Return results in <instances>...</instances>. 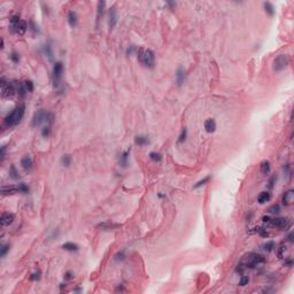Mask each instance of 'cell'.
Returning <instances> with one entry per match:
<instances>
[{
	"mask_svg": "<svg viewBox=\"0 0 294 294\" xmlns=\"http://www.w3.org/2000/svg\"><path fill=\"white\" fill-rule=\"evenodd\" d=\"M15 219L14 214L12 213H4L1 215V218H0V223L3 226H9L11 224H13V222Z\"/></svg>",
	"mask_w": 294,
	"mask_h": 294,
	"instance_id": "11",
	"label": "cell"
},
{
	"mask_svg": "<svg viewBox=\"0 0 294 294\" xmlns=\"http://www.w3.org/2000/svg\"><path fill=\"white\" fill-rule=\"evenodd\" d=\"M135 144L138 146H145V145H148L149 144V138L147 137V136H137L135 138Z\"/></svg>",
	"mask_w": 294,
	"mask_h": 294,
	"instance_id": "23",
	"label": "cell"
},
{
	"mask_svg": "<svg viewBox=\"0 0 294 294\" xmlns=\"http://www.w3.org/2000/svg\"><path fill=\"white\" fill-rule=\"evenodd\" d=\"M129 154H130V149H128V151H125V152L122 153V155L120 156V163L122 164V167H126L128 166V162H129Z\"/></svg>",
	"mask_w": 294,
	"mask_h": 294,
	"instance_id": "26",
	"label": "cell"
},
{
	"mask_svg": "<svg viewBox=\"0 0 294 294\" xmlns=\"http://www.w3.org/2000/svg\"><path fill=\"white\" fill-rule=\"evenodd\" d=\"M270 199H271V193L268 192V191H264V192H261L260 195L257 197V201H259L260 204H263L266 202H269Z\"/></svg>",
	"mask_w": 294,
	"mask_h": 294,
	"instance_id": "21",
	"label": "cell"
},
{
	"mask_svg": "<svg viewBox=\"0 0 294 294\" xmlns=\"http://www.w3.org/2000/svg\"><path fill=\"white\" fill-rule=\"evenodd\" d=\"M137 56H138L139 62L142 63L144 67H146V68L153 69L155 67V55H154V52L151 51V49H146L140 47L137 51Z\"/></svg>",
	"mask_w": 294,
	"mask_h": 294,
	"instance_id": "2",
	"label": "cell"
},
{
	"mask_svg": "<svg viewBox=\"0 0 294 294\" xmlns=\"http://www.w3.org/2000/svg\"><path fill=\"white\" fill-rule=\"evenodd\" d=\"M294 201V191L293 190H287L284 193L283 198H281V202L284 206H291Z\"/></svg>",
	"mask_w": 294,
	"mask_h": 294,
	"instance_id": "12",
	"label": "cell"
},
{
	"mask_svg": "<svg viewBox=\"0 0 294 294\" xmlns=\"http://www.w3.org/2000/svg\"><path fill=\"white\" fill-rule=\"evenodd\" d=\"M105 9H106V3L105 1H99L97 4V24L101 20V18L105 14Z\"/></svg>",
	"mask_w": 294,
	"mask_h": 294,
	"instance_id": "18",
	"label": "cell"
},
{
	"mask_svg": "<svg viewBox=\"0 0 294 294\" xmlns=\"http://www.w3.org/2000/svg\"><path fill=\"white\" fill-rule=\"evenodd\" d=\"M167 5H168L171 9H173V8L176 7V3H171V1H169V3H167Z\"/></svg>",
	"mask_w": 294,
	"mask_h": 294,
	"instance_id": "51",
	"label": "cell"
},
{
	"mask_svg": "<svg viewBox=\"0 0 294 294\" xmlns=\"http://www.w3.org/2000/svg\"><path fill=\"white\" fill-rule=\"evenodd\" d=\"M20 192L18 186H14V185H9V186H3L1 187V193L3 195H13V194Z\"/></svg>",
	"mask_w": 294,
	"mask_h": 294,
	"instance_id": "16",
	"label": "cell"
},
{
	"mask_svg": "<svg viewBox=\"0 0 294 294\" xmlns=\"http://www.w3.org/2000/svg\"><path fill=\"white\" fill-rule=\"evenodd\" d=\"M263 7H264V12H266L269 16H271V18H272L273 15H275V13H276V9H275V7H273V5L271 4V3H263Z\"/></svg>",
	"mask_w": 294,
	"mask_h": 294,
	"instance_id": "24",
	"label": "cell"
},
{
	"mask_svg": "<svg viewBox=\"0 0 294 294\" xmlns=\"http://www.w3.org/2000/svg\"><path fill=\"white\" fill-rule=\"evenodd\" d=\"M186 137H187V130L186 129H183L182 130V132H180L179 137H178V144H182V142H184L185 140H186Z\"/></svg>",
	"mask_w": 294,
	"mask_h": 294,
	"instance_id": "37",
	"label": "cell"
},
{
	"mask_svg": "<svg viewBox=\"0 0 294 294\" xmlns=\"http://www.w3.org/2000/svg\"><path fill=\"white\" fill-rule=\"evenodd\" d=\"M137 51H138V49H137L136 46H130V47L126 49V54H128V55H131V54H133V53L137 54Z\"/></svg>",
	"mask_w": 294,
	"mask_h": 294,
	"instance_id": "46",
	"label": "cell"
},
{
	"mask_svg": "<svg viewBox=\"0 0 294 294\" xmlns=\"http://www.w3.org/2000/svg\"><path fill=\"white\" fill-rule=\"evenodd\" d=\"M287 254H288V248L285 244H281V245L277 248V256L279 259H286Z\"/></svg>",
	"mask_w": 294,
	"mask_h": 294,
	"instance_id": "22",
	"label": "cell"
},
{
	"mask_svg": "<svg viewBox=\"0 0 294 294\" xmlns=\"http://www.w3.org/2000/svg\"><path fill=\"white\" fill-rule=\"evenodd\" d=\"M11 25H9V30L12 34H18V35H23L27 29L29 28V24L25 21L21 20V18L18 15H13L11 18Z\"/></svg>",
	"mask_w": 294,
	"mask_h": 294,
	"instance_id": "3",
	"label": "cell"
},
{
	"mask_svg": "<svg viewBox=\"0 0 294 294\" xmlns=\"http://www.w3.org/2000/svg\"><path fill=\"white\" fill-rule=\"evenodd\" d=\"M68 23H69L71 28H75L78 24V16H77V13L75 11H70L68 13Z\"/></svg>",
	"mask_w": 294,
	"mask_h": 294,
	"instance_id": "19",
	"label": "cell"
},
{
	"mask_svg": "<svg viewBox=\"0 0 294 294\" xmlns=\"http://www.w3.org/2000/svg\"><path fill=\"white\" fill-rule=\"evenodd\" d=\"M43 52H44V54L49 58V61H52L53 60V52H52V47H51V45H49V44L43 45Z\"/></svg>",
	"mask_w": 294,
	"mask_h": 294,
	"instance_id": "27",
	"label": "cell"
},
{
	"mask_svg": "<svg viewBox=\"0 0 294 294\" xmlns=\"http://www.w3.org/2000/svg\"><path fill=\"white\" fill-rule=\"evenodd\" d=\"M123 259H124V254H123V252L118 253L117 255L115 256V260H116V261H118V260H120V261H122Z\"/></svg>",
	"mask_w": 294,
	"mask_h": 294,
	"instance_id": "48",
	"label": "cell"
},
{
	"mask_svg": "<svg viewBox=\"0 0 294 294\" xmlns=\"http://www.w3.org/2000/svg\"><path fill=\"white\" fill-rule=\"evenodd\" d=\"M268 211H269L270 214H279V211H280L279 204H272L271 207H269Z\"/></svg>",
	"mask_w": 294,
	"mask_h": 294,
	"instance_id": "38",
	"label": "cell"
},
{
	"mask_svg": "<svg viewBox=\"0 0 294 294\" xmlns=\"http://www.w3.org/2000/svg\"><path fill=\"white\" fill-rule=\"evenodd\" d=\"M21 166H22V168L25 170V171L31 170L32 167H34V161H32L31 156H29V155L23 156V157L21 159Z\"/></svg>",
	"mask_w": 294,
	"mask_h": 294,
	"instance_id": "14",
	"label": "cell"
},
{
	"mask_svg": "<svg viewBox=\"0 0 294 294\" xmlns=\"http://www.w3.org/2000/svg\"><path fill=\"white\" fill-rule=\"evenodd\" d=\"M268 224L273 226V228L280 229V230H287V229L292 225V221L287 217H277V218L270 219V222Z\"/></svg>",
	"mask_w": 294,
	"mask_h": 294,
	"instance_id": "9",
	"label": "cell"
},
{
	"mask_svg": "<svg viewBox=\"0 0 294 294\" xmlns=\"http://www.w3.org/2000/svg\"><path fill=\"white\" fill-rule=\"evenodd\" d=\"M270 170H271V164H270V162L268 160H263L262 162L260 163V171H261V173L264 175V176H266V175L270 173Z\"/></svg>",
	"mask_w": 294,
	"mask_h": 294,
	"instance_id": "20",
	"label": "cell"
},
{
	"mask_svg": "<svg viewBox=\"0 0 294 294\" xmlns=\"http://www.w3.org/2000/svg\"><path fill=\"white\" fill-rule=\"evenodd\" d=\"M62 74H63V63L58 61V62L54 63V67H53V84H54V87L56 90L60 87V84H61V78H62Z\"/></svg>",
	"mask_w": 294,
	"mask_h": 294,
	"instance_id": "8",
	"label": "cell"
},
{
	"mask_svg": "<svg viewBox=\"0 0 294 294\" xmlns=\"http://www.w3.org/2000/svg\"><path fill=\"white\" fill-rule=\"evenodd\" d=\"M270 219H271V218H270L269 216H263V218H262L263 223H266V224H268V223L270 222Z\"/></svg>",
	"mask_w": 294,
	"mask_h": 294,
	"instance_id": "50",
	"label": "cell"
},
{
	"mask_svg": "<svg viewBox=\"0 0 294 294\" xmlns=\"http://www.w3.org/2000/svg\"><path fill=\"white\" fill-rule=\"evenodd\" d=\"M23 85H24V89L27 91V93H31L34 92V83L31 80H25L23 82Z\"/></svg>",
	"mask_w": 294,
	"mask_h": 294,
	"instance_id": "32",
	"label": "cell"
},
{
	"mask_svg": "<svg viewBox=\"0 0 294 294\" xmlns=\"http://www.w3.org/2000/svg\"><path fill=\"white\" fill-rule=\"evenodd\" d=\"M149 159L154 162H161L162 161V154L157 152H151L149 153Z\"/></svg>",
	"mask_w": 294,
	"mask_h": 294,
	"instance_id": "29",
	"label": "cell"
},
{
	"mask_svg": "<svg viewBox=\"0 0 294 294\" xmlns=\"http://www.w3.org/2000/svg\"><path fill=\"white\" fill-rule=\"evenodd\" d=\"M24 113H25L24 105H20L18 107H15L14 109L5 117V120H4L5 126H6V128L16 126V125L22 121V118L24 116Z\"/></svg>",
	"mask_w": 294,
	"mask_h": 294,
	"instance_id": "1",
	"label": "cell"
},
{
	"mask_svg": "<svg viewBox=\"0 0 294 294\" xmlns=\"http://www.w3.org/2000/svg\"><path fill=\"white\" fill-rule=\"evenodd\" d=\"M288 64H290V56L287 54H279L272 61V71L280 73L286 69Z\"/></svg>",
	"mask_w": 294,
	"mask_h": 294,
	"instance_id": "6",
	"label": "cell"
},
{
	"mask_svg": "<svg viewBox=\"0 0 294 294\" xmlns=\"http://www.w3.org/2000/svg\"><path fill=\"white\" fill-rule=\"evenodd\" d=\"M9 176H11L12 179H18V170H16V168H15V166H11V168H9Z\"/></svg>",
	"mask_w": 294,
	"mask_h": 294,
	"instance_id": "33",
	"label": "cell"
},
{
	"mask_svg": "<svg viewBox=\"0 0 294 294\" xmlns=\"http://www.w3.org/2000/svg\"><path fill=\"white\" fill-rule=\"evenodd\" d=\"M18 186V190H20L21 193H28L29 192V186L25 183H20Z\"/></svg>",
	"mask_w": 294,
	"mask_h": 294,
	"instance_id": "41",
	"label": "cell"
},
{
	"mask_svg": "<svg viewBox=\"0 0 294 294\" xmlns=\"http://www.w3.org/2000/svg\"><path fill=\"white\" fill-rule=\"evenodd\" d=\"M9 58H11V60L14 63H18V62H20V54H18V52H15V51H13V52L11 53Z\"/></svg>",
	"mask_w": 294,
	"mask_h": 294,
	"instance_id": "39",
	"label": "cell"
},
{
	"mask_svg": "<svg viewBox=\"0 0 294 294\" xmlns=\"http://www.w3.org/2000/svg\"><path fill=\"white\" fill-rule=\"evenodd\" d=\"M277 182V176L275 175V176H272L271 178L269 179V182H268V185H266V187L269 188V190H271V188H273V186H275V184H276Z\"/></svg>",
	"mask_w": 294,
	"mask_h": 294,
	"instance_id": "42",
	"label": "cell"
},
{
	"mask_svg": "<svg viewBox=\"0 0 294 294\" xmlns=\"http://www.w3.org/2000/svg\"><path fill=\"white\" fill-rule=\"evenodd\" d=\"M275 248H276V244H275V241H272V240H269V241H266V244L263 245V249L268 253L272 252Z\"/></svg>",
	"mask_w": 294,
	"mask_h": 294,
	"instance_id": "28",
	"label": "cell"
},
{
	"mask_svg": "<svg viewBox=\"0 0 294 294\" xmlns=\"http://www.w3.org/2000/svg\"><path fill=\"white\" fill-rule=\"evenodd\" d=\"M52 114L49 113L46 111H37L34 114V117H32L31 124L34 128L36 126H39L42 124H49L52 125Z\"/></svg>",
	"mask_w": 294,
	"mask_h": 294,
	"instance_id": "4",
	"label": "cell"
},
{
	"mask_svg": "<svg viewBox=\"0 0 294 294\" xmlns=\"http://www.w3.org/2000/svg\"><path fill=\"white\" fill-rule=\"evenodd\" d=\"M117 11H116V8H115V6H113V7L109 9V16H108V25H109V29H114L115 25L117 24Z\"/></svg>",
	"mask_w": 294,
	"mask_h": 294,
	"instance_id": "10",
	"label": "cell"
},
{
	"mask_svg": "<svg viewBox=\"0 0 294 294\" xmlns=\"http://www.w3.org/2000/svg\"><path fill=\"white\" fill-rule=\"evenodd\" d=\"M98 228L102 229V230H105V231H109V230H115V229L121 228V224H117V223H113V222H111V221H107V222H104V223L98 224Z\"/></svg>",
	"mask_w": 294,
	"mask_h": 294,
	"instance_id": "13",
	"label": "cell"
},
{
	"mask_svg": "<svg viewBox=\"0 0 294 294\" xmlns=\"http://www.w3.org/2000/svg\"><path fill=\"white\" fill-rule=\"evenodd\" d=\"M185 80V70L183 67H178L176 71V83L178 86H182Z\"/></svg>",
	"mask_w": 294,
	"mask_h": 294,
	"instance_id": "17",
	"label": "cell"
},
{
	"mask_svg": "<svg viewBox=\"0 0 294 294\" xmlns=\"http://www.w3.org/2000/svg\"><path fill=\"white\" fill-rule=\"evenodd\" d=\"M249 283V278L247 276H242L241 278H240V280H239V286H246V285H248Z\"/></svg>",
	"mask_w": 294,
	"mask_h": 294,
	"instance_id": "43",
	"label": "cell"
},
{
	"mask_svg": "<svg viewBox=\"0 0 294 294\" xmlns=\"http://www.w3.org/2000/svg\"><path fill=\"white\" fill-rule=\"evenodd\" d=\"M241 262L245 263V266L247 269H255L257 266H262L266 263V257L260 254H255V253H249L247 260H242Z\"/></svg>",
	"mask_w": 294,
	"mask_h": 294,
	"instance_id": "5",
	"label": "cell"
},
{
	"mask_svg": "<svg viewBox=\"0 0 294 294\" xmlns=\"http://www.w3.org/2000/svg\"><path fill=\"white\" fill-rule=\"evenodd\" d=\"M51 128H52V125H49V124L44 125V128L42 129V136L44 138H47V137L51 135Z\"/></svg>",
	"mask_w": 294,
	"mask_h": 294,
	"instance_id": "34",
	"label": "cell"
},
{
	"mask_svg": "<svg viewBox=\"0 0 294 294\" xmlns=\"http://www.w3.org/2000/svg\"><path fill=\"white\" fill-rule=\"evenodd\" d=\"M292 263H293L292 259H288V257H286V259H285V262H284V266H292Z\"/></svg>",
	"mask_w": 294,
	"mask_h": 294,
	"instance_id": "47",
	"label": "cell"
},
{
	"mask_svg": "<svg viewBox=\"0 0 294 294\" xmlns=\"http://www.w3.org/2000/svg\"><path fill=\"white\" fill-rule=\"evenodd\" d=\"M61 164H62L63 167H66V168H68V167L71 164V156L69 155V154H66V155H63L62 157H61Z\"/></svg>",
	"mask_w": 294,
	"mask_h": 294,
	"instance_id": "30",
	"label": "cell"
},
{
	"mask_svg": "<svg viewBox=\"0 0 294 294\" xmlns=\"http://www.w3.org/2000/svg\"><path fill=\"white\" fill-rule=\"evenodd\" d=\"M204 130L208 132V133H213L216 130V121L214 118H207L204 121Z\"/></svg>",
	"mask_w": 294,
	"mask_h": 294,
	"instance_id": "15",
	"label": "cell"
},
{
	"mask_svg": "<svg viewBox=\"0 0 294 294\" xmlns=\"http://www.w3.org/2000/svg\"><path fill=\"white\" fill-rule=\"evenodd\" d=\"M62 248L67 252H77L78 250V245L74 244V242H66L62 245Z\"/></svg>",
	"mask_w": 294,
	"mask_h": 294,
	"instance_id": "25",
	"label": "cell"
},
{
	"mask_svg": "<svg viewBox=\"0 0 294 294\" xmlns=\"http://www.w3.org/2000/svg\"><path fill=\"white\" fill-rule=\"evenodd\" d=\"M254 230V232H256V233H259L261 237H263V238H266L268 235H269V233L266 232V230L264 228H260V226H256V228L253 229Z\"/></svg>",
	"mask_w": 294,
	"mask_h": 294,
	"instance_id": "31",
	"label": "cell"
},
{
	"mask_svg": "<svg viewBox=\"0 0 294 294\" xmlns=\"http://www.w3.org/2000/svg\"><path fill=\"white\" fill-rule=\"evenodd\" d=\"M29 27H30L29 29H30V30H31L34 34H39L38 27H37V25H36L32 21H30V23H29Z\"/></svg>",
	"mask_w": 294,
	"mask_h": 294,
	"instance_id": "44",
	"label": "cell"
},
{
	"mask_svg": "<svg viewBox=\"0 0 294 294\" xmlns=\"http://www.w3.org/2000/svg\"><path fill=\"white\" fill-rule=\"evenodd\" d=\"M64 277H66V279H68V280L73 279V278H74L73 273H71V272H67V273H66V276H64Z\"/></svg>",
	"mask_w": 294,
	"mask_h": 294,
	"instance_id": "49",
	"label": "cell"
},
{
	"mask_svg": "<svg viewBox=\"0 0 294 294\" xmlns=\"http://www.w3.org/2000/svg\"><path fill=\"white\" fill-rule=\"evenodd\" d=\"M210 179H211V177H210V176H207V177H204V179L199 180V182H198V183L195 184V185H194V186H193V188H199V187L204 186V184H207L208 182H209V180H210Z\"/></svg>",
	"mask_w": 294,
	"mask_h": 294,
	"instance_id": "35",
	"label": "cell"
},
{
	"mask_svg": "<svg viewBox=\"0 0 294 294\" xmlns=\"http://www.w3.org/2000/svg\"><path fill=\"white\" fill-rule=\"evenodd\" d=\"M39 278H40V271H39V270L35 271V272L31 275V277H30V279L34 280V281H35V280H39Z\"/></svg>",
	"mask_w": 294,
	"mask_h": 294,
	"instance_id": "45",
	"label": "cell"
},
{
	"mask_svg": "<svg viewBox=\"0 0 294 294\" xmlns=\"http://www.w3.org/2000/svg\"><path fill=\"white\" fill-rule=\"evenodd\" d=\"M0 249H1V252H0V255H1V257H5V256H6V254L9 252L11 246H9V245H3Z\"/></svg>",
	"mask_w": 294,
	"mask_h": 294,
	"instance_id": "40",
	"label": "cell"
},
{
	"mask_svg": "<svg viewBox=\"0 0 294 294\" xmlns=\"http://www.w3.org/2000/svg\"><path fill=\"white\" fill-rule=\"evenodd\" d=\"M287 239H288V241L290 242H293V232H291L290 235H287Z\"/></svg>",
	"mask_w": 294,
	"mask_h": 294,
	"instance_id": "52",
	"label": "cell"
},
{
	"mask_svg": "<svg viewBox=\"0 0 294 294\" xmlns=\"http://www.w3.org/2000/svg\"><path fill=\"white\" fill-rule=\"evenodd\" d=\"M246 270H247V268H246L245 263H244V262H240V263L238 264V266H237V268H235V272H237V273H240V275H244Z\"/></svg>",
	"mask_w": 294,
	"mask_h": 294,
	"instance_id": "36",
	"label": "cell"
},
{
	"mask_svg": "<svg viewBox=\"0 0 294 294\" xmlns=\"http://www.w3.org/2000/svg\"><path fill=\"white\" fill-rule=\"evenodd\" d=\"M0 84H1V94H3L4 98H11V97H13L14 94L18 93L15 80H13V82H7L5 78H1Z\"/></svg>",
	"mask_w": 294,
	"mask_h": 294,
	"instance_id": "7",
	"label": "cell"
}]
</instances>
